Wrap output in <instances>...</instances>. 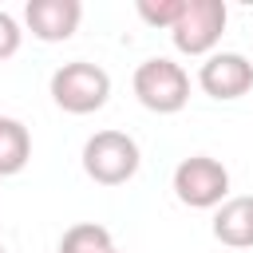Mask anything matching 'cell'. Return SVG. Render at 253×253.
Masks as SVG:
<instances>
[{"mask_svg": "<svg viewBox=\"0 0 253 253\" xmlns=\"http://www.w3.org/2000/svg\"><path fill=\"white\" fill-rule=\"evenodd\" d=\"M32 158V134L20 119L0 115V178H12Z\"/></svg>", "mask_w": 253, "mask_h": 253, "instance_id": "cell-9", "label": "cell"}, {"mask_svg": "<svg viewBox=\"0 0 253 253\" xmlns=\"http://www.w3.org/2000/svg\"><path fill=\"white\" fill-rule=\"evenodd\" d=\"M213 237L229 249H253V194L225 198L213 213Z\"/></svg>", "mask_w": 253, "mask_h": 253, "instance_id": "cell-8", "label": "cell"}, {"mask_svg": "<svg viewBox=\"0 0 253 253\" xmlns=\"http://www.w3.org/2000/svg\"><path fill=\"white\" fill-rule=\"evenodd\" d=\"M225 20H229L225 0H186L178 24L170 28L174 47L182 55H206V51H213V43L225 32Z\"/></svg>", "mask_w": 253, "mask_h": 253, "instance_id": "cell-5", "label": "cell"}, {"mask_svg": "<svg viewBox=\"0 0 253 253\" xmlns=\"http://www.w3.org/2000/svg\"><path fill=\"white\" fill-rule=\"evenodd\" d=\"M0 253H4V245H0Z\"/></svg>", "mask_w": 253, "mask_h": 253, "instance_id": "cell-14", "label": "cell"}, {"mask_svg": "<svg viewBox=\"0 0 253 253\" xmlns=\"http://www.w3.org/2000/svg\"><path fill=\"white\" fill-rule=\"evenodd\" d=\"M174 194L190 210H213L229 194V170L217 158H210V154L182 158L178 170H174Z\"/></svg>", "mask_w": 253, "mask_h": 253, "instance_id": "cell-4", "label": "cell"}, {"mask_svg": "<svg viewBox=\"0 0 253 253\" xmlns=\"http://www.w3.org/2000/svg\"><path fill=\"white\" fill-rule=\"evenodd\" d=\"M83 170L99 186H123L138 174V142L123 130H99L83 142Z\"/></svg>", "mask_w": 253, "mask_h": 253, "instance_id": "cell-1", "label": "cell"}, {"mask_svg": "<svg viewBox=\"0 0 253 253\" xmlns=\"http://www.w3.org/2000/svg\"><path fill=\"white\" fill-rule=\"evenodd\" d=\"M111 253H119V249H111Z\"/></svg>", "mask_w": 253, "mask_h": 253, "instance_id": "cell-13", "label": "cell"}, {"mask_svg": "<svg viewBox=\"0 0 253 253\" xmlns=\"http://www.w3.org/2000/svg\"><path fill=\"white\" fill-rule=\"evenodd\" d=\"M16 51H20V24L8 12H0V59H8Z\"/></svg>", "mask_w": 253, "mask_h": 253, "instance_id": "cell-12", "label": "cell"}, {"mask_svg": "<svg viewBox=\"0 0 253 253\" xmlns=\"http://www.w3.org/2000/svg\"><path fill=\"white\" fill-rule=\"evenodd\" d=\"M134 95L146 111L154 115H174L190 103V75L166 59V55H154L146 63L134 67Z\"/></svg>", "mask_w": 253, "mask_h": 253, "instance_id": "cell-2", "label": "cell"}, {"mask_svg": "<svg viewBox=\"0 0 253 253\" xmlns=\"http://www.w3.org/2000/svg\"><path fill=\"white\" fill-rule=\"evenodd\" d=\"M198 83L206 95L213 99H241L249 87H253V63L241 55V51H213L202 71H198Z\"/></svg>", "mask_w": 253, "mask_h": 253, "instance_id": "cell-6", "label": "cell"}, {"mask_svg": "<svg viewBox=\"0 0 253 253\" xmlns=\"http://www.w3.org/2000/svg\"><path fill=\"white\" fill-rule=\"evenodd\" d=\"M111 233L95 221H79L59 237V253H111Z\"/></svg>", "mask_w": 253, "mask_h": 253, "instance_id": "cell-10", "label": "cell"}, {"mask_svg": "<svg viewBox=\"0 0 253 253\" xmlns=\"http://www.w3.org/2000/svg\"><path fill=\"white\" fill-rule=\"evenodd\" d=\"M24 20H28V28H32L36 40L59 43V40L75 36V28L83 20V4L79 0H28Z\"/></svg>", "mask_w": 253, "mask_h": 253, "instance_id": "cell-7", "label": "cell"}, {"mask_svg": "<svg viewBox=\"0 0 253 253\" xmlns=\"http://www.w3.org/2000/svg\"><path fill=\"white\" fill-rule=\"evenodd\" d=\"M182 8H186V0H138V16L154 28H174Z\"/></svg>", "mask_w": 253, "mask_h": 253, "instance_id": "cell-11", "label": "cell"}, {"mask_svg": "<svg viewBox=\"0 0 253 253\" xmlns=\"http://www.w3.org/2000/svg\"><path fill=\"white\" fill-rule=\"evenodd\" d=\"M107 95H111V75L99 63L71 59L51 75V99L67 115H91L107 103Z\"/></svg>", "mask_w": 253, "mask_h": 253, "instance_id": "cell-3", "label": "cell"}]
</instances>
